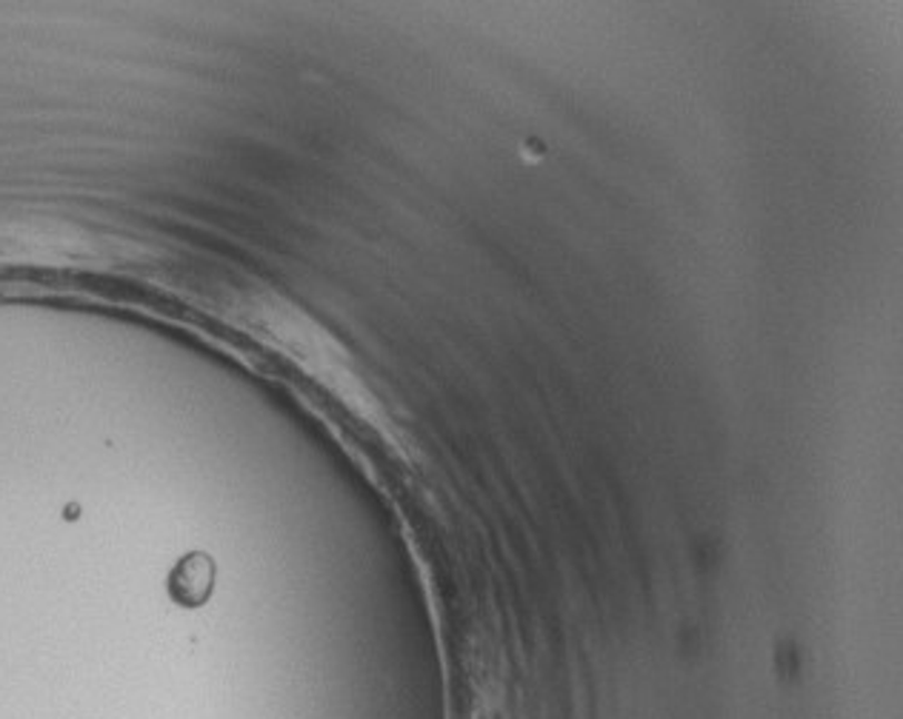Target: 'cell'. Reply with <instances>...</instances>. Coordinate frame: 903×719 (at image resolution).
<instances>
[{
  "instance_id": "1",
  "label": "cell",
  "mask_w": 903,
  "mask_h": 719,
  "mask_svg": "<svg viewBox=\"0 0 903 719\" xmlns=\"http://www.w3.org/2000/svg\"><path fill=\"white\" fill-rule=\"evenodd\" d=\"M171 591L186 605H198L212 591V565L206 557H186L171 577Z\"/></svg>"
}]
</instances>
